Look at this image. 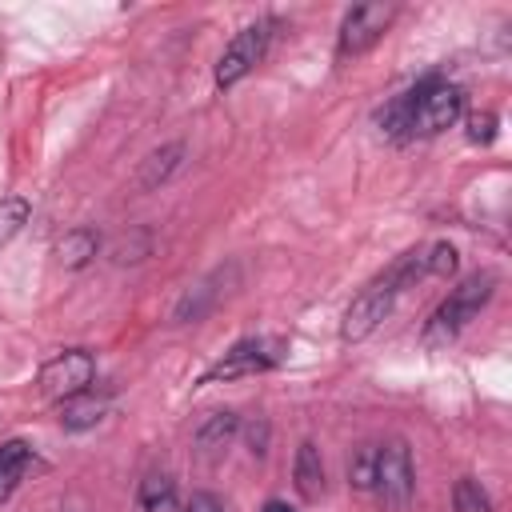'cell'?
Listing matches in <instances>:
<instances>
[{
  "label": "cell",
  "mask_w": 512,
  "mask_h": 512,
  "mask_svg": "<svg viewBox=\"0 0 512 512\" xmlns=\"http://www.w3.org/2000/svg\"><path fill=\"white\" fill-rule=\"evenodd\" d=\"M460 112H464V88L448 84L440 76H428L412 92L396 96L380 112V124H384L388 136L412 140V136H436V132L452 128L460 120Z\"/></svg>",
  "instance_id": "obj_1"
},
{
  "label": "cell",
  "mask_w": 512,
  "mask_h": 512,
  "mask_svg": "<svg viewBox=\"0 0 512 512\" xmlns=\"http://www.w3.org/2000/svg\"><path fill=\"white\" fill-rule=\"evenodd\" d=\"M428 276V264H424V248H412V252H404L380 280H372L352 304H348V312H344V324H340V340H364V336H372L376 328H380V320L392 312V304H396V296L408 288V284H416V280H424Z\"/></svg>",
  "instance_id": "obj_2"
},
{
  "label": "cell",
  "mask_w": 512,
  "mask_h": 512,
  "mask_svg": "<svg viewBox=\"0 0 512 512\" xmlns=\"http://www.w3.org/2000/svg\"><path fill=\"white\" fill-rule=\"evenodd\" d=\"M492 288H496V276L492 272H472L468 280H460L448 292V300L432 312V320L424 328V340H448V336H456L468 320L480 316V308L492 300Z\"/></svg>",
  "instance_id": "obj_3"
},
{
  "label": "cell",
  "mask_w": 512,
  "mask_h": 512,
  "mask_svg": "<svg viewBox=\"0 0 512 512\" xmlns=\"http://www.w3.org/2000/svg\"><path fill=\"white\" fill-rule=\"evenodd\" d=\"M416 488V472H412V452L400 436L376 444V476H372V492L380 496L384 508H404L412 500Z\"/></svg>",
  "instance_id": "obj_4"
},
{
  "label": "cell",
  "mask_w": 512,
  "mask_h": 512,
  "mask_svg": "<svg viewBox=\"0 0 512 512\" xmlns=\"http://www.w3.org/2000/svg\"><path fill=\"white\" fill-rule=\"evenodd\" d=\"M272 28H276V20L264 16V20L240 28V32L228 40V48H224L220 60H216V84H220V88H232L236 80H244V76L264 60V52H268V44H272Z\"/></svg>",
  "instance_id": "obj_5"
},
{
  "label": "cell",
  "mask_w": 512,
  "mask_h": 512,
  "mask_svg": "<svg viewBox=\"0 0 512 512\" xmlns=\"http://www.w3.org/2000/svg\"><path fill=\"white\" fill-rule=\"evenodd\" d=\"M280 356H284V344H280V340H264V336L236 340V344L200 376V384H216V380H236V376L268 372L272 364H280Z\"/></svg>",
  "instance_id": "obj_6"
},
{
  "label": "cell",
  "mask_w": 512,
  "mask_h": 512,
  "mask_svg": "<svg viewBox=\"0 0 512 512\" xmlns=\"http://www.w3.org/2000/svg\"><path fill=\"white\" fill-rule=\"evenodd\" d=\"M392 16H396V4H356V8H348V16L340 20V36H336V56L340 60H348V56H360V52H368L380 36H384V28L392 24Z\"/></svg>",
  "instance_id": "obj_7"
},
{
  "label": "cell",
  "mask_w": 512,
  "mask_h": 512,
  "mask_svg": "<svg viewBox=\"0 0 512 512\" xmlns=\"http://www.w3.org/2000/svg\"><path fill=\"white\" fill-rule=\"evenodd\" d=\"M92 376H96L92 352H88V348H68V352L52 356V360L40 368V392L60 404V400L84 392V388L92 384Z\"/></svg>",
  "instance_id": "obj_8"
},
{
  "label": "cell",
  "mask_w": 512,
  "mask_h": 512,
  "mask_svg": "<svg viewBox=\"0 0 512 512\" xmlns=\"http://www.w3.org/2000/svg\"><path fill=\"white\" fill-rule=\"evenodd\" d=\"M104 412H108V400L96 396L92 388H84V392H76V396H68V400L56 404V420H60V428H68V432L96 428V424L104 420Z\"/></svg>",
  "instance_id": "obj_9"
},
{
  "label": "cell",
  "mask_w": 512,
  "mask_h": 512,
  "mask_svg": "<svg viewBox=\"0 0 512 512\" xmlns=\"http://www.w3.org/2000/svg\"><path fill=\"white\" fill-rule=\"evenodd\" d=\"M292 484L304 500H320L324 496V460H320V448L312 440H304L296 448V460H292Z\"/></svg>",
  "instance_id": "obj_10"
},
{
  "label": "cell",
  "mask_w": 512,
  "mask_h": 512,
  "mask_svg": "<svg viewBox=\"0 0 512 512\" xmlns=\"http://www.w3.org/2000/svg\"><path fill=\"white\" fill-rule=\"evenodd\" d=\"M180 156H184V144H164V148H156V152L140 164V172H136V188H140V192L160 188V184L180 168Z\"/></svg>",
  "instance_id": "obj_11"
},
{
  "label": "cell",
  "mask_w": 512,
  "mask_h": 512,
  "mask_svg": "<svg viewBox=\"0 0 512 512\" xmlns=\"http://www.w3.org/2000/svg\"><path fill=\"white\" fill-rule=\"evenodd\" d=\"M28 464H32V448L24 440H4L0 444V504L16 492V484L24 480Z\"/></svg>",
  "instance_id": "obj_12"
},
{
  "label": "cell",
  "mask_w": 512,
  "mask_h": 512,
  "mask_svg": "<svg viewBox=\"0 0 512 512\" xmlns=\"http://www.w3.org/2000/svg\"><path fill=\"white\" fill-rule=\"evenodd\" d=\"M100 252V236L92 228H68L60 240H56V260L64 268H84L92 256Z\"/></svg>",
  "instance_id": "obj_13"
},
{
  "label": "cell",
  "mask_w": 512,
  "mask_h": 512,
  "mask_svg": "<svg viewBox=\"0 0 512 512\" xmlns=\"http://www.w3.org/2000/svg\"><path fill=\"white\" fill-rule=\"evenodd\" d=\"M236 432H240V416H236V412H212V416L200 424L196 444H200V452H204V456H212V452L228 448Z\"/></svg>",
  "instance_id": "obj_14"
},
{
  "label": "cell",
  "mask_w": 512,
  "mask_h": 512,
  "mask_svg": "<svg viewBox=\"0 0 512 512\" xmlns=\"http://www.w3.org/2000/svg\"><path fill=\"white\" fill-rule=\"evenodd\" d=\"M140 512H176L180 508V500H176V484H172V476H164V472H148L144 480H140Z\"/></svg>",
  "instance_id": "obj_15"
},
{
  "label": "cell",
  "mask_w": 512,
  "mask_h": 512,
  "mask_svg": "<svg viewBox=\"0 0 512 512\" xmlns=\"http://www.w3.org/2000/svg\"><path fill=\"white\" fill-rule=\"evenodd\" d=\"M372 476H376V444H360L348 460V484L360 492H372Z\"/></svg>",
  "instance_id": "obj_16"
},
{
  "label": "cell",
  "mask_w": 512,
  "mask_h": 512,
  "mask_svg": "<svg viewBox=\"0 0 512 512\" xmlns=\"http://www.w3.org/2000/svg\"><path fill=\"white\" fill-rule=\"evenodd\" d=\"M452 508L456 512H492V500L472 476H460L456 488H452Z\"/></svg>",
  "instance_id": "obj_17"
},
{
  "label": "cell",
  "mask_w": 512,
  "mask_h": 512,
  "mask_svg": "<svg viewBox=\"0 0 512 512\" xmlns=\"http://www.w3.org/2000/svg\"><path fill=\"white\" fill-rule=\"evenodd\" d=\"M28 212H32V208H28L24 196H4V200H0V248L28 224Z\"/></svg>",
  "instance_id": "obj_18"
},
{
  "label": "cell",
  "mask_w": 512,
  "mask_h": 512,
  "mask_svg": "<svg viewBox=\"0 0 512 512\" xmlns=\"http://www.w3.org/2000/svg\"><path fill=\"white\" fill-rule=\"evenodd\" d=\"M148 248H152V236H148L144 228H136L132 236H120V240L112 244V260H116V264H136V260L148 256Z\"/></svg>",
  "instance_id": "obj_19"
},
{
  "label": "cell",
  "mask_w": 512,
  "mask_h": 512,
  "mask_svg": "<svg viewBox=\"0 0 512 512\" xmlns=\"http://www.w3.org/2000/svg\"><path fill=\"white\" fill-rule=\"evenodd\" d=\"M424 264H428V276H452L456 272V248L448 240H436L424 248Z\"/></svg>",
  "instance_id": "obj_20"
},
{
  "label": "cell",
  "mask_w": 512,
  "mask_h": 512,
  "mask_svg": "<svg viewBox=\"0 0 512 512\" xmlns=\"http://www.w3.org/2000/svg\"><path fill=\"white\" fill-rule=\"evenodd\" d=\"M468 140L472 144H492L496 140V116L492 112H472L468 116Z\"/></svg>",
  "instance_id": "obj_21"
},
{
  "label": "cell",
  "mask_w": 512,
  "mask_h": 512,
  "mask_svg": "<svg viewBox=\"0 0 512 512\" xmlns=\"http://www.w3.org/2000/svg\"><path fill=\"white\" fill-rule=\"evenodd\" d=\"M184 512H224V504L212 492H192V500L184 504Z\"/></svg>",
  "instance_id": "obj_22"
},
{
  "label": "cell",
  "mask_w": 512,
  "mask_h": 512,
  "mask_svg": "<svg viewBox=\"0 0 512 512\" xmlns=\"http://www.w3.org/2000/svg\"><path fill=\"white\" fill-rule=\"evenodd\" d=\"M260 512H296V508H288V504H284V500H268V504H264V508H260Z\"/></svg>",
  "instance_id": "obj_23"
}]
</instances>
